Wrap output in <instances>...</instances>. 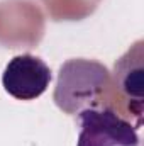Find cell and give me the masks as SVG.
I'll return each instance as SVG.
<instances>
[{
  "label": "cell",
  "mask_w": 144,
  "mask_h": 146,
  "mask_svg": "<svg viewBox=\"0 0 144 146\" xmlns=\"http://www.w3.org/2000/svg\"><path fill=\"white\" fill-rule=\"evenodd\" d=\"M49 66L34 54L14 56L2 73L3 90L17 100H34L41 97L51 83Z\"/></svg>",
  "instance_id": "3957f363"
},
{
  "label": "cell",
  "mask_w": 144,
  "mask_h": 146,
  "mask_svg": "<svg viewBox=\"0 0 144 146\" xmlns=\"http://www.w3.org/2000/svg\"><path fill=\"white\" fill-rule=\"evenodd\" d=\"M110 82V72L93 60L76 58L66 61L58 73L54 102L66 114L93 107Z\"/></svg>",
  "instance_id": "6da1fadb"
},
{
  "label": "cell",
  "mask_w": 144,
  "mask_h": 146,
  "mask_svg": "<svg viewBox=\"0 0 144 146\" xmlns=\"http://www.w3.org/2000/svg\"><path fill=\"white\" fill-rule=\"evenodd\" d=\"M76 146H139L136 127L112 107H88L78 112Z\"/></svg>",
  "instance_id": "7a4b0ae2"
}]
</instances>
